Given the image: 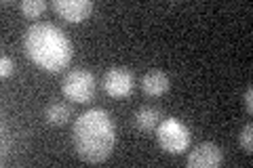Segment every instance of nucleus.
Segmentation results:
<instances>
[{
  "label": "nucleus",
  "mask_w": 253,
  "mask_h": 168,
  "mask_svg": "<svg viewBox=\"0 0 253 168\" xmlns=\"http://www.w3.org/2000/svg\"><path fill=\"white\" fill-rule=\"evenodd\" d=\"M169 78L165 71L161 69H152L148 71V74L141 78V89H144L146 95H150V97H158V95H165L169 91Z\"/></svg>",
  "instance_id": "obj_8"
},
{
  "label": "nucleus",
  "mask_w": 253,
  "mask_h": 168,
  "mask_svg": "<svg viewBox=\"0 0 253 168\" xmlns=\"http://www.w3.org/2000/svg\"><path fill=\"white\" fill-rule=\"evenodd\" d=\"M221 162H224V151L211 141L199 143V145L188 154L190 168H217V166H221Z\"/></svg>",
  "instance_id": "obj_5"
},
{
  "label": "nucleus",
  "mask_w": 253,
  "mask_h": 168,
  "mask_svg": "<svg viewBox=\"0 0 253 168\" xmlns=\"http://www.w3.org/2000/svg\"><path fill=\"white\" fill-rule=\"evenodd\" d=\"M28 57L46 71H63L72 61V42L59 26L36 21L23 34Z\"/></svg>",
  "instance_id": "obj_2"
},
{
  "label": "nucleus",
  "mask_w": 253,
  "mask_h": 168,
  "mask_svg": "<svg viewBox=\"0 0 253 168\" xmlns=\"http://www.w3.org/2000/svg\"><path fill=\"white\" fill-rule=\"evenodd\" d=\"M104 89L110 97H126L133 91V74L125 67H112L104 76Z\"/></svg>",
  "instance_id": "obj_6"
},
{
  "label": "nucleus",
  "mask_w": 253,
  "mask_h": 168,
  "mask_svg": "<svg viewBox=\"0 0 253 168\" xmlns=\"http://www.w3.org/2000/svg\"><path fill=\"white\" fill-rule=\"evenodd\" d=\"M241 147L245 149V154H253V126L247 124L245 129L241 131V137H239Z\"/></svg>",
  "instance_id": "obj_12"
},
{
  "label": "nucleus",
  "mask_w": 253,
  "mask_h": 168,
  "mask_svg": "<svg viewBox=\"0 0 253 168\" xmlns=\"http://www.w3.org/2000/svg\"><path fill=\"white\" fill-rule=\"evenodd\" d=\"M161 111L156 107H141L135 114V126L139 131H154L161 124Z\"/></svg>",
  "instance_id": "obj_9"
},
{
  "label": "nucleus",
  "mask_w": 253,
  "mask_h": 168,
  "mask_svg": "<svg viewBox=\"0 0 253 168\" xmlns=\"http://www.w3.org/2000/svg\"><path fill=\"white\" fill-rule=\"evenodd\" d=\"M70 116H72V111H70V105H66V103H51L44 109L46 122L53 126H63L70 120Z\"/></svg>",
  "instance_id": "obj_10"
},
{
  "label": "nucleus",
  "mask_w": 253,
  "mask_h": 168,
  "mask_svg": "<svg viewBox=\"0 0 253 168\" xmlns=\"http://www.w3.org/2000/svg\"><path fill=\"white\" fill-rule=\"evenodd\" d=\"M72 141L81 160L89 164L106 162L116 141L114 120L106 109H86L76 118Z\"/></svg>",
  "instance_id": "obj_1"
},
{
  "label": "nucleus",
  "mask_w": 253,
  "mask_h": 168,
  "mask_svg": "<svg viewBox=\"0 0 253 168\" xmlns=\"http://www.w3.org/2000/svg\"><path fill=\"white\" fill-rule=\"evenodd\" d=\"M95 76L86 69H72L63 76V82H61V91L63 95L74 101V103H89L95 95Z\"/></svg>",
  "instance_id": "obj_4"
},
{
  "label": "nucleus",
  "mask_w": 253,
  "mask_h": 168,
  "mask_svg": "<svg viewBox=\"0 0 253 168\" xmlns=\"http://www.w3.org/2000/svg\"><path fill=\"white\" fill-rule=\"evenodd\" d=\"M243 103H245V109H247V111H249V114H251V111H253V89H251V86H249V89H247V91H245V97H243Z\"/></svg>",
  "instance_id": "obj_14"
},
{
  "label": "nucleus",
  "mask_w": 253,
  "mask_h": 168,
  "mask_svg": "<svg viewBox=\"0 0 253 168\" xmlns=\"http://www.w3.org/2000/svg\"><path fill=\"white\" fill-rule=\"evenodd\" d=\"M53 9L66 21L78 23L93 13V2L91 0H53Z\"/></svg>",
  "instance_id": "obj_7"
},
{
  "label": "nucleus",
  "mask_w": 253,
  "mask_h": 168,
  "mask_svg": "<svg viewBox=\"0 0 253 168\" xmlns=\"http://www.w3.org/2000/svg\"><path fill=\"white\" fill-rule=\"evenodd\" d=\"M13 71H15V61L9 57V55H2V59H0V76L9 78Z\"/></svg>",
  "instance_id": "obj_13"
},
{
  "label": "nucleus",
  "mask_w": 253,
  "mask_h": 168,
  "mask_svg": "<svg viewBox=\"0 0 253 168\" xmlns=\"http://www.w3.org/2000/svg\"><path fill=\"white\" fill-rule=\"evenodd\" d=\"M156 139H158V145L165 151L181 154L190 145V131L177 118H167V120H161V124L156 126Z\"/></svg>",
  "instance_id": "obj_3"
},
{
  "label": "nucleus",
  "mask_w": 253,
  "mask_h": 168,
  "mask_svg": "<svg viewBox=\"0 0 253 168\" xmlns=\"http://www.w3.org/2000/svg\"><path fill=\"white\" fill-rule=\"evenodd\" d=\"M19 9L26 17H38V15L44 13L46 2L44 0H23V2L19 4Z\"/></svg>",
  "instance_id": "obj_11"
}]
</instances>
